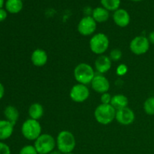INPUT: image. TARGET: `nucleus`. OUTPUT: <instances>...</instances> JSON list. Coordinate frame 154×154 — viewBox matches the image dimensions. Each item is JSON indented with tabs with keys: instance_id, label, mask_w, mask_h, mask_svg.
I'll return each instance as SVG.
<instances>
[{
	"instance_id": "obj_34",
	"label": "nucleus",
	"mask_w": 154,
	"mask_h": 154,
	"mask_svg": "<svg viewBox=\"0 0 154 154\" xmlns=\"http://www.w3.org/2000/svg\"><path fill=\"white\" fill-rule=\"evenodd\" d=\"M65 154H75V153H65Z\"/></svg>"
},
{
	"instance_id": "obj_28",
	"label": "nucleus",
	"mask_w": 154,
	"mask_h": 154,
	"mask_svg": "<svg viewBox=\"0 0 154 154\" xmlns=\"http://www.w3.org/2000/svg\"><path fill=\"white\" fill-rule=\"evenodd\" d=\"M8 16V13H7V11L3 9L2 8H0V22H2L4 21L7 18Z\"/></svg>"
},
{
	"instance_id": "obj_29",
	"label": "nucleus",
	"mask_w": 154,
	"mask_h": 154,
	"mask_svg": "<svg viewBox=\"0 0 154 154\" xmlns=\"http://www.w3.org/2000/svg\"><path fill=\"white\" fill-rule=\"evenodd\" d=\"M5 95V87L2 83H0V100L3 98Z\"/></svg>"
},
{
	"instance_id": "obj_12",
	"label": "nucleus",
	"mask_w": 154,
	"mask_h": 154,
	"mask_svg": "<svg viewBox=\"0 0 154 154\" xmlns=\"http://www.w3.org/2000/svg\"><path fill=\"white\" fill-rule=\"evenodd\" d=\"M111 65H112V61L110 57L106 55L99 56L95 61L96 70L100 75L108 72L111 69Z\"/></svg>"
},
{
	"instance_id": "obj_27",
	"label": "nucleus",
	"mask_w": 154,
	"mask_h": 154,
	"mask_svg": "<svg viewBox=\"0 0 154 154\" xmlns=\"http://www.w3.org/2000/svg\"><path fill=\"white\" fill-rule=\"evenodd\" d=\"M111 99H112V96L110 93H102V96H101V102L102 104H111Z\"/></svg>"
},
{
	"instance_id": "obj_30",
	"label": "nucleus",
	"mask_w": 154,
	"mask_h": 154,
	"mask_svg": "<svg viewBox=\"0 0 154 154\" xmlns=\"http://www.w3.org/2000/svg\"><path fill=\"white\" fill-rule=\"evenodd\" d=\"M148 40L149 42H150V44H153V45H154V31L151 32L148 35Z\"/></svg>"
},
{
	"instance_id": "obj_17",
	"label": "nucleus",
	"mask_w": 154,
	"mask_h": 154,
	"mask_svg": "<svg viewBox=\"0 0 154 154\" xmlns=\"http://www.w3.org/2000/svg\"><path fill=\"white\" fill-rule=\"evenodd\" d=\"M4 116L8 121L11 122L14 126L19 119V111L16 107L13 105H8L4 110Z\"/></svg>"
},
{
	"instance_id": "obj_13",
	"label": "nucleus",
	"mask_w": 154,
	"mask_h": 154,
	"mask_svg": "<svg viewBox=\"0 0 154 154\" xmlns=\"http://www.w3.org/2000/svg\"><path fill=\"white\" fill-rule=\"evenodd\" d=\"M113 20L116 25L123 28L127 26L130 23V16L127 11L123 8H119L114 11Z\"/></svg>"
},
{
	"instance_id": "obj_21",
	"label": "nucleus",
	"mask_w": 154,
	"mask_h": 154,
	"mask_svg": "<svg viewBox=\"0 0 154 154\" xmlns=\"http://www.w3.org/2000/svg\"><path fill=\"white\" fill-rule=\"evenodd\" d=\"M101 4L108 11H115L120 8V0H101Z\"/></svg>"
},
{
	"instance_id": "obj_16",
	"label": "nucleus",
	"mask_w": 154,
	"mask_h": 154,
	"mask_svg": "<svg viewBox=\"0 0 154 154\" xmlns=\"http://www.w3.org/2000/svg\"><path fill=\"white\" fill-rule=\"evenodd\" d=\"M92 17L96 23L106 22L109 18V11L103 7H97L93 10Z\"/></svg>"
},
{
	"instance_id": "obj_22",
	"label": "nucleus",
	"mask_w": 154,
	"mask_h": 154,
	"mask_svg": "<svg viewBox=\"0 0 154 154\" xmlns=\"http://www.w3.org/2000/svg\"><path fill=\"white\" fill-rule=\"evenodd\" d=\"M144 110L147 115H154V96L146 99L144 103Z\"/></svg>"
},
{
	"instance_id": "obj_15",
	"label": "nucleus",
	"mask_w": 154,
	"mask_h": 154,
	"mask_svg": "<svg viewBox=\"0 0 154 154\" xmlns=\"http://www.w3.org/2000/svg\"><path fill=\"white\" fill-rule=\"evenodd\" d=\"M14 125L7 120H0V141L8 139L14 132Z\"/></svg>"
},
{
	"instance_id": "obj_18",
	"label": "nucleus",
	"mask_w": 154,
	"mask_h": 154,
	"mask_svg": "<svg viewBox=\"0 0 154 154\" xmlns=\"http://www.w3.org/2000/svg\"><path fill=\"white\" fill-rule=\"evenodd\" d=\"M129 100L128 98L123 94H116L112 96L111 105L116 109V111L120 110L121 108L128 107Z\"/></svg>"
},
{
	"instance_id": "obj_9",
	"label": "nucleus",
	"mask_w": 154,
	"mask_h": 154,
	"mask_svg": "<svg viewBox=\"0 0 154 154\" xmlns=\"http://www.w3.org/2000/svg\"><path fill=\"white\" fill-rule=\"evenodd\" d=\"M97 27V23L92 16H85L80 20L78 25V31L84 36H89L95 32Z\"/></svg>"
},
{
	"instance_id": "obj_11",
	"label": "nucleus",
	"mask_w": 154,
	"mask_h": 154,
	"mask_svg": "<svg viewBox=\"0 0 154 154\" xmlns=\"http://www.w3.org/2000/svg\"><path fill=\"white\" fill-rule=\"evenodd\" d=\"M91 87L95 92L98 93H108L110 89V82L104 75H96L91 82Z\"/></svg>"
},
{
	"instance_id": "obj_3",
	"label": "nucleus",
	"mask_w": 154,
	"mask_h": 154,
	"mask_svg": "<svg viewBox=\"0 0 154 154\" xmlns=\"http://www.w3.org/2000/svg\"><path fill=\"white\" fill-rule=\"evenodd\" d=\"M95 76L96 73L94 69L87 63H79L77 65L74 70V77L78 84H84V85L91 84Z\"/></svg>"
},
{
	"instance_id": "obj_1",
	"label": "nucleus",
	"mask_w": 154,
	"mask_h": 154,
	"mask_svg": "<svg viewBox=\"0 0 154 154\" xmlns=\"http://www.w3.org/2000/svg\"><path fill=\"white\" fill-rule=\"evenodd\" d=\"M57 150L63 154L72 153L76 146V140L73 134L68 130L60 132L56 139Z\"/></svg>"
},
{
	"instance_id": "obj_26",
	"label": "nucleus",
	"mask_w": 154,
	"mask_h": 154,
	"mask_svg": "<svg viewBox=\"0 0 154 154\" xmlns=\"http://www.w3.org/2000/svg\"><path fill=\"white\" fill-rule=\"evenodd\" d=\"M0 154H11L10 147L2 141H0Z\"/></svg>"
},
{
	"instance_id": "obj_5",
	"label": "nucleus",
	"mask_w": 154,
	"mask_h": 154,
	"mask_svg": "<svg viewBox=\"0 0 154 154\" xmlns=\"http://www.w3.org/2000/svg\"><path fill=\"white\" fill-rule=\"evenodd\" d=\"M109 47L108 36L102 32L93 35L90 40V48L93 53L97 55H103Z\"/></svg>"
},
{
	"instance_id": "obj_4",
	"label": "nucleus",
	"mask_w": 154,
	"mask_h": 154,
	"mask_svg": "<svg viewBox=\"0 0 154 154\" xmlns=\"http://www.w3.org/2000/svg\"><path fill=\"white\" fill-rule=\"evenodd\" d=\"M42 128L38 120L27 119L21 126V132L26 139L29 141H35L42 135Z\"/></svg>"
},
{
	"instance_id": "obj_19",
	"label": "nucleus",
	"mask_w": 154,
	"mask_h": 154,
	"mask_svg": "<svg viewBox=\"0 0 154 154\" xmlns=\"http://www.w3.org/2000/svg\"><path fill=\"white\" fill-rule=\"evenodd\" d=\"M44 108L40 103L35 102L32 103L29 108V116L31 119L33 120H38L39 119L42 118L44 115Z\"/></svg>"
},
{
	"instance_id": "obj_33",
	"label": "nucleus",
	"mask_w": 154,
	"mask_h": 154,
	"mask_svg": "<svg viewBox=\"0 0 154 154\" xmlns=\"http://www.w3.org/2000/svg\"><path fill=\"white\" fill-rule=\"evenodd\" d=\"M132 1H134V2H141V1H143V0H132Z\"/></svg>"
},
{
	"instance_id": "obj_2",
	"label": "nucleus",
	"mask_w": 154,
	"mask_h": 154,
	"mask_svg": "<svg viewBox=\"0 0 154 154\" xmlns=\"http://www.w3.org/2000/svg\"><path fill=\"white\" fill-rule=\"evenodd\" d=\"M116 111L115 108L111 104L101 103L95 109V119L102 125L110 124L115 120Z\"/></svg>"
},
{
	"instance_id": "obj_14",
	"label": "nucleus",
	"mask_w": 154,
	"mask_h": 154,
	"mask_svg": "<svg viewBox=\"0 0 154 154\" xmlns=\"http://www.w3.org/2000/svg\"><path fill=\"white\" fill-rule=\"evenodd\" d=\"M48 56L46 51L41 48L35 50L31 55V61L36 67H42L48 63Z\"/></svg>"
},
{
	"instance_id": "obj_24",
	"label": "nucleus",
	"mask_w": 154,
	"mask_h": 154,
	"mask_svg": "<svg viewBox=\"0 0 154 154\" xmlns=\"http://www.w3.org/2000/svg\"><path fill=\"white\" fill-rule=\"evenodd\" d=\"M122 55V51L119 49H114L111 51L110 53V59L111 60V61H114V62H117L121 59Z\"/></svg>"
},
{
	"instance_id": "obj_8",
	"label": "nucleus",
	"mask_w": 154,
	"mask_h": 154,
	"mask_svg": "<svg viewBox=\"0 0 154 154\" xmlns=\"http://www.w3.org/2000/svg\"><path fill=\"white\" fill-rule=\"evenodd\" d=\"M69 96L73 102L82 103L90 97V90L87 87V85L77 84L72 87Z\"/></svg>"
},
{
	"instance_id": "obj_31",
	"label": "nucleus",
	"mask_w": 154,
	"mask_h": 154,
	"mask_svg": "<svg viewBox=\"0 0 154 154\" xmlns=\"http://www.w3.org/2000/svg\"><path fill=\"white\" fill-rule=\"evenodd\" d=\"M49 154H63L60 150H54L52 152H51Z\"/></svg>"
},
{
	"instance_id": "obj_25",
	"label": "nucleus",
	"mask_w": 154,
	"mask_h": 154,
	"mask_svg": "<svg viewBox=\"0 0 154 154\" xmlns=\"http://www.w3.org/2000/svg\"><path fill=\"white\" fill-rule=\"evenodd\" d=\"M128 72V67L125 64H120V66H117L116 69V73L118 76H123L126 75Z\"/></svg>"
},
{
	"instance_id": "obj_6",
	"label": "nucleus",
	"mask_w": 154,
	"mask_h": 154,
	"mask_svg": "<svg viewBox=\"0 0 154 154\" xmlns=\"http://www.w3.org/2000/svg\"><path fill=\"white\" fill-rule=\"evenodd\" d=\"M34 146L38 153L49 154L57 147L56 139L50 134H42L35 141Z\"/></svg>"
},
{
	"instance_id": "obj_35",
	"label": "nucleus",
	"mask_w": 154,
	"mask_h": 154,
	"mask_svg": "<svg viewBox=\"0 0 154 154\" xmlns=\"http://www.w3.org/2000/svg\"><path fill=\"white\" fill-rule=\"evenodd\" d=\"M38 154H43V153H38Z\"/></svg>"
},
{
	"instance_id": "obj_32",
	"label": "nucleus",
	"mask_w": 154,
	"mask_h": 154,
	"mask_svg": "<svg viewBox=\"0 0 154 154\" xmlns=\"http://www.w3.org/2000/svg\"><path fill=\"white\" fill-rule=\"evenodd\" d=\"M4 0H0V8H2L3 6V5H4Z\"/></svg>"
},
{
	"instance_id": "obj_20",
	"label": "nucleus",
	"mask_w": 154,
	"mask_h": 154,
	"mask_svg": "<svg viewBox=\"0 0 154 154\" xmlns=\"http://www.w3.org/2000/svg\"><path fill=\"white\" fill-rule=\"evenodd\" d=\"M23 4L22 0H7L5 2V8L11 14H17L23 9Z\"/></svg>"
},
{
	"instance_id": "obj_10",
	"label": "nucleus",
	"mask_w": 154,
	"mask_h": 154,
	"mask_svg": "<svg viewBox=\"0 0 154 154\" xmlns=\"http://www.w3.org/2000/svg\"><path fill=\"white\" fill-rule=\"evenodd\" d=\"M135 115L134 111L129 108H121L116 111L115 120L120 124L123 126H129L135 121Z\"/></svg>"
},
{
	"instance_id": "obj_7",
	"label": "nucleus",
	"mask_w": 154,
	"mask_h": 154,
	"mask_svg": "<svg viewBox=\"0 0 154 154\" xmlns=\"http://www.w3.org/2000/svg\"><path fill=\"white\" fill-rule=\"evenodd\" d=\"M150 44L148 38L145 36H136L130 42L129 49L135 55H143L149 51Z\"/></svg>"
},
{
	"instance_id": "obj_23",
	"label": "nucleus",
	"mask_w": 154,
	"mask_h": 154,
	"mask_svg": "<svg viewBox=\"0 0 154 154\" xmlns=\"http://www.w3.org/2000/svg\"><path fill=\"white\" fill-rule=\"evenodd\" d=\"M34 145H26L23 147L20 150L19 154H38Z\"/></svg>"
}]
</instances>
